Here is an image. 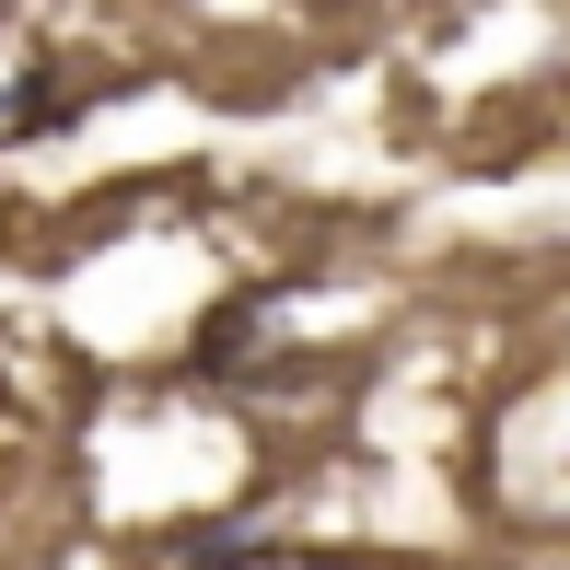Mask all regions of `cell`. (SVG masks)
I'll use <instances>...</instances> for the list:
<instances>
[{
    "instance_id": "obj_1",
    "label": "cell",
    "mask_w": 570,
    "mask_h": 570,
    "mask_svg": "<svg viewBox=\"0 0 570 570\" xmlns=\"http://www.w3.org/2000/svg\"><path fill=\"white\" fill-rule=\"evenodd\" d=\"M303 12H361V0H303Z\"/></svg>"
}]
</instances>
